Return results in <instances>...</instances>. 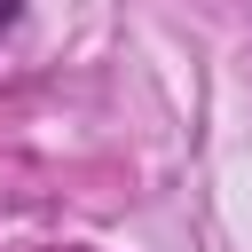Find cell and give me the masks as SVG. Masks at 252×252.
Instances as JSON below:
<instances>
[{"instance_id":"obj_1","label":"cell","mask_w":252,"mask_h":252,"mask_svg":"<svg viewBox=\"0 0 252 252\" xmlns=\"http://www.w3.org/2000/svg\"><path fill=\"white\" fill-rule=\"evenodd\" d=\"M16 16H24V0H0V39L16 32Z\"/></svg>"}]
</instances>
